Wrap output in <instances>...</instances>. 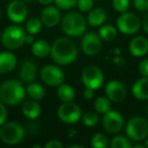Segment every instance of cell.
<instances>
[{
    "label": "cell",
    "instance_id": "obj_34",
    "mask_svg": "<svg viewBox=\"0 0 148 148\" xmlns=\"http://www.w3.org/2000/svg\"><path fill=\"white\" fill-rule=\"evenodd\" d=\"M7 116H8V112L6 109V105L0 101V127L6 122Z\"/></svg>",
    "mask_w": 148,
    "mask_h": 148
},
{
    "label": "cell",
    "instance_id": "obj_27",
    "mask_svg": "<svg viewBox=\"0 0 148 148\" xmlns=\"http://www.w3.org/2000/svg\"><path fill=\"white\" fill-rule=\"evenodd\" d=\"M43 23H42L41 18L38 17H32L25 23V31L27 34L31 35H37L43 29Z\"/></svg>",
    "mask_w": 148,
    "mask_h": 148
},
{
    "label": "cell",
    "instance_id": "obj_43",
    "mask_svg": "<svg viewBox=\"0 0 148 148\" xmlns=\"http://www.w3.org/2000/svg\"><path fill=\"white\" fill-rule=\"evenodd\" d=\"M68 147H69V148H83V146L82 145H78V144H77V145H75V144H72V145H69Z\"/></svg>",
    "mask_w": 148,
    "mask_h": 148
},
{
    "label": "cell",
    "instance_id": "obj_23",
    "mask_svg": "<svg viewBox=\"0 0 148 148\" xmlns=\"http://www.w3.org/2000/svg\"><path fill=\"white\" fill-rule=\"evenodd\" d=\"M27 95L29 97V99H35V101H42L46 95V90L44 88V86L40 83L36 82H31L27 84Z\"/></svg>",
    "mask_w": 148,
    "mask_h": 148
},
{
    "label": "cell",
    "instance_id": "obj_29",
    "mask_svg": "<svg viewBox=\"0 0 148 148\" xmlns=\"http://www.w3.org/2000/svg\"><path fill=\"white\" fill-rule=\"evenodd\" d=\"M90 143L93 148H107L109 145V140L105 134L97 133L91 137Z\"/></svg>",
    "mask_w": 148,
    "mask_h": 148
},
{
    "label": "cell",
    "instance_id": "obj_38",
    "mask_svg": "<svg viewBox=\"0 0 148 148\" xmlns=\"http://www.w3.org/2000/svg\"><path fill=\"white\" fill-rule=\"evenodd\" d=\"M95 97V89L89 88V87H85V89L83 90V97L87 101L92 99Z\"/></svg>",
    "mask_w": 148,
    "mask_h": 148
},
{
    "label": "cell",
    "instance_id": "obj_28",
    "mask_svg": "<svg viewBox=\"0 0 148 148\" xmlns=\"http://www.w3.org/2000/svg\"><path fill=\"white\" fill-rule=\"evenodd\" d=\"M111 147L112 148H131L133 147V144L131 139L122 135H117L111 140Z\"/></svg>",
    "mask_w": 148,
    "mask_h": 148
},
{
    "label": "cell",
    "instance_id": "obj_32",
    "mask_svg": "<svg viewBox=\"0 0 148 148\" xmlns=\"http://www.w3.org/2000/svg\"><path fill=\"white\" fill-rule=\"evenodd\" d=\"M113 7L120 13L126 12L130 7V0H113Z\"/></svg>",
    "mask_w": 148,
    "mask_h": 148
},
{
    "label": "cell",
    "instance_id": "obj_35",
    "mask_svg": "<svg viewBox=\"0 0 148 148\" xmlns=\"http://www.w3.org/2000/svg\"><path fill=\"white\" fill-rule=\"evenodd\" d=\"M134 6L139 11H148V0H133Z\"/></svg>",
    "mask_w": 148,
    "mask_h": 148
},
{
    "label": "cell",
    "instance_id": "obj_13",
    "mask_svg": "<svg viewBox=\"0 0 148 148\" xmlns=\"http://www.w3.org/2000/svg\"><path fill=\"white\" fill-rule=\"evenodd\" d=\"M7 16L12 23L19 25L27 19L29 10H27V3L23 0H11L7 6Z\"/></svg>",
    "mask_w": 148,
    "mask_h": 148
},
{
    "label": "cell",
    "instance_id": "obj_4",
    "mask_svg": "<svg viewBox=\"0 0 148 148\" xmlns=\"http://www.w3.org/2000/svg\"><path fill=\"white\" fill-rule=\"evenodd\" d=\"M25 32L23 31V27L19 25H11L5 27L4 31L2 32L1 35V43L3 47L6 48L7 50H17L21 48L25 44Z\"/></svg>",
    "mask_w": 148,
    "mask_h": 148
},
{
    "label": "cell",
    "instance_id": "obj_41",
    "mask_svg": "<svg viewBox=\"0 0 148 148\" xmlns=\"http://www.w3.org/2000/svg\"><path fill=\"white\" fill-rule=\"evenodd\" d=\"M142 27H143L144 31L146 32V34H148V12L142 18Z\"/></svg>",
    "mask_w": 148,
    "mask_h": 148
},
{
    "label": "cell",
    "instance_id": "obj_6",
    "mask_svg": "<svg viewBox=\"0 0 148 148\" xmlns=\"http://www.w3.org/2000/svg\"><path fill=\"white\" fill-rule=\"evenodd\" d=\"M126 134L132 141L145 140L148 136V120L141 116L132 117L126 124Z\"/></svg>",
    "mask_w": 148,
    "mask_h": 148
},
{
    "label": "cell",
    "instance_id": "obj_30",
    "mask_svg": "<svg viewBox=\"0 0 148 148\" xmlns=\"http://www.w3.org/2000/svg\"><path fill=\"white\" fill-rule=\"evenodd\" d=\"M82 124L85 127H95L99 123V116L97 112H87L82 115Z\"/></svg>",
    "mask_w": 148,
    "mask_h": 148
},
{
    "label": "cell",
    "instance_id": "obj_12",
    "mask_svg": "<svg viewBox=\"0 0 148 148\" xmlns=\"http://www.w3.org/2000/svg\"><path fill=\"white\" fill-rule=\"evenodd\" d=\"M103 47V39L99 34L89 32L83 35L81 40V50L87 56H95L101 52Z\"/></svg>",
    "mask_w": 148,
    "mask_h": 148
},
{
    "label": "cell",
    "instance_id": "obj_49",
    "mask_svg": "<svg viewBox=\"0 0 148 148\" xmlns=\"http://www.w3.org/2000/svg\"><path fill=\"white\" fill-rule=\"evenodd\" d=\"M5 1H7V0H5Z\"/></svg>",
    "mask_w": 148,
    "mask_h": 148
},
{
    "label": "cell",
    "instance_id": "obj_16",
    "mask_svg": "<svg viewBox=\"0 0 148 148\" xmlns=\"http://www.w3.org/2000/svg\"><path fill=\"white\" fill-rule=\"evenodd\" d=\"M41 21L44 25L52 27H56L58 23L61 21V14H60L59 8L57 6L53 5H47L41 12Z\"/></svg>",
    "mask_w": 148,
    "mask_h": 148
},
{
    "label": "cell",
    "instance_id": "obj_14",
    "mask_svg": "<svg viewBox=\"0 0 148 148\" xmlns=\"http://www.w3.org/2000/svg\"><path fill=\"white\" fill-rule=\"evenodd\" d=\"M106 95L112 103H122L127 97V88L120 80H111L106 84Z\"/></svg>",
    "mask_w": 148,
    "mask_h": 148
},
{
    "label": "cell",
    "instance_id": "obj_22",
    "mask_svg": "<svg viewBox=\"0 0 148 148\" xmlns=\"http://www.w3.org/2000/svg\"><path fill=\"white\" fill-rule=\"evenodd\" d=\"M32 53L37 58H46L51 54V45L45 40H37L32 45Z\"/></svg>",
    "mask_w": 148,
    "mask_h": 148
},
{
    "label": "cell",
    "instance_id": "obj_20",
    "mask_svg": "<svg viewBox=\"0 0 148 148\" xmlns=\"http://www.w3.org/2000/svg\"><path fill=\"white\" fill-rule=\"evenodd\" d=\"M132 95L139 101L148 99V76H142L132 86Z\"/></svg>",
    "mask_w": 148,
    "mask_h": 148
},
{
    "label": "cell",
    "instance_id": "obj_24",
    "mask_svg": "<svg viewBox=\"0 0 148 148\" xmlns=\"http://www.w3.org/2000/svg\"><path fill=\"white\" fill-rule=\"evenodd\" d=\"M57 95L62 103L73 101V99H75V90L71 85L63 82L58 86Z\"/></svg>",
    "mask_w": 148,
    "mask_h": 148
},
{
    "label": "cell",
    "instance_id": "obj_47",
    "mask_svg": "<svg viewBox=\"0 0 148 148\" xmlns=\"http://www.w3.org/2000/svg\"><path fill=\"white\" fill-rule=\"evenodd\" d=\"M146 115L148 116V105H147V107H146Z\"/></svg>",
    "mask_w": 148,
    "mask_h": 148
},
{
    "label": "cell",
    "instance_id": "obj_7",
    "mask_svg": "<svg viewBox=\"0 0 148 148\" xmlns=\"http://www.w3.org/2000/svg\"><path fill=\"white\" fill-rule=\"evenodd\" d=\"M58 118L61 122L67 125L77 123L82 118V112L77 103L73 101H67L62 103L57 110Z\"/></svg>",
    "mask_w": 148,
    "mask_h": 148
},
{
    "label": "cell",
    "instance_id": "obj_9",
    "mask_svg": "<svg viewBox=\"0 0 148 148\" xmlns=\"http://www.w3.org/2000/svg\"><path fill=\"white\" fill-rule=\"evenodd\" d=\"M141 21L139 17L132 12H123L121 13L117 19V27L124 35H134L138 33L141 27Z\"/></svg>",
    "mask_w": 148,
    "mask_h": 148
},
{
    "label": "cell",
    "instance_id": "obj_25",
    "mask_svg": "<svg viewBox=\"0 0 148 148\" xmlns=\"http://www.w3.org/2000/svg\"><path fill=\"white\" fill-rule=\"evenodd\" d=\"M117 29L112 25H103L99 31V35L103 41L111 42L117 37Z\"/></svg>",
    "mask_w": 148,
    "mask_h": 148
},
{
    "label": "cell",
    "instance_id": "obj_33",
    "mask_svg": "<svg viewBox=\"0 0 148 148\" xmlns=\"http://www.w3.org/2000/svg\"><path fill=\"white\" fill-rule=\"evenodd\" d=\"M77 7L81 12H88L93 8V0H78Z\"/></svg>",
    "mask_w": 148,
    "mask_h": 148
},
{
    "label": "cell",
    "instance_id": "obj_19",
    "mask_svg": "<svg viewBox=\"0 0 148 148\" xmlns=\"http://www.w3.org/2000/svg\"><path fill=\"white\" fill-rule=\"evenodd\" d=\"M21 113L25 118L29 120H36L40 117L42 113V107L38 101L35 99H27L23 101L21 105Z\"/></svg>",
    "mask_w": 148,
    "mask_h": 148
},
{
    "label": "cell",
    "instance_id": "obj_45",
    "mask_svg": "<svg viewBox=\"0 0 148 148\" xmlns=\"http://www.w3.org/2000/svg\"><path fill=\"white\" fill-rule=\"evenodd\" d=\"M23 1H25V3H32L34 1V0H23Z\"/></svg>",
    "mask_w": 148,
    "mask_h": 148
},
{
    "label": "cell",
    "instance_id": "obj_11",
    "mask_svg": "<svg viewBox=\"0 0 148 148\" xmlns=\"http://www.w3.org/2000/svg\"><path fill=\"white\" fill-rule=\"evenodd\" d=\"M124 117L120 112L110 110L106 114H103L101 125L107 133L109 134H118L124 127Z\"/></svg>",
    "mask_w": 148,
    "mask_h": 148
},
{
    "label": "cell",
    "instance_id": "obj_40",
    "mask_svg": "<svg viewBox=\"0 0 148 148\" xmlns=\"http://www.w3.org/2000/svg\"><path fill=\"white\" fill-rule=\"evenodd\" d=\"M114 63L117 64L118 66H120V67H123V66L126 65V61L124 58H121V57H115L114 58Z\"/></svg>",
    "mask_w": 148,
    "mask_h": 148
},
{
    "label": "cell",
    "instance_id": "obj_5",
    "mask_svg": "<svg viewBox=\"0 0 148 148\" xmlns=\"http://www.w3.org/2000/svg\"><path fill=\"white\" fill-rule=\"evenodd\" d=\"M25 138V129L17 122H5L0 127V140L6 145H17Z\"/></svg>",
    "mask_w": 148,
    "mask_h": 148
},
{
    "label": "cell",
    "instance_id": "obj_3",
    "mask_svg": "<svg viewBox=\"0 0 148 148\" xmlns=\"http://www.w3.org/2000/svg\"><path fill=\"white\" fill-rule=\"evenodd\" d=\"M87 19L79 12H69L61 19V29L68 37L78 38L86 32Z\"/></svg>",
    "mask_w": 148,
    "mask_h": 148
},
{
    "label": "cell",
    "instance_id": "obj_21",
    "mask_svg": "<svg viewBox=\"0 0 148 148\" xmlns=\"http://www.w3.org/2000/svg\"><path fill=\"white\" fill-rule=\"evenodd\" d=\"M107 11L101 7H93L90 11H88L87 23L92 27H101L107 21Z\"/></svg>",
    "mask_w": 148,
    "mask_h": 148
},
{
    "label": "cell",
    "instance_id": "obj_37",
    "mask_svg": "<svg viewBox=\"0 0 148 148\" xmlns=\"http://www.w3.org/2000/svg\"><path fill=\"white\" fill-rule=\"evenodd\" d=\"M45 148H62L63 144L59 141V140H50L44 145Z\"/></svg>",
    "mask_w": 148,
    "mask_h": 148
},
{
    "label": "cell",
    "instance_id": "obj_44",
    "mask_svg": "<svg viewBox=\"0 0 148 148\" xmlns=\"http://www.w3.org/2000/svg\"><path fill=\"white\" fill-rule=\"evenodd\" d=\"M133 147H135V148H145L146 145H142V144H136V145H133Z\"/></svg>",
    "mask_w": 148,
    "mask_h": 148
},
{
    "label": "cell",
    "instance_id": "obj_31",
    "mask_svg": "<svg viewBox=\"0 0 148 148\" xmlns=\"http://www.w3.org/2000/svg\"><path fill=\"white\" fill-rule=\"evenodd\" d=\"M78 0H54V3L59 9L62 10H69L77 5Z\"/></svg>",
    "mask_w": 148,
    "mask_h": 148
},
{
    "label": "cell",
    "instance_id": "obj_15",
    "mask_svg": "<svg viewBox=\"0 0 148 148\" xmlns=\"http://www.w3.org/2000/svg\"><path fill=\"white\" fill-rule=\"evenodd\" d=\"M19 78L23 82L31 83L34 82L38 75V66L35 61L27 59L21 63L19 67Z\"/></svg>",
    "mask_w": 148,
    "mask_h": 148
},
{
    "label": "cell",
    "instance_id": "obj_17",
    "mask_svg": "<svg viewBox=\"0 0 148 148\" xmlns=\"http://www.w3.org/2000/svg\"><path fill=\"white\" fill-rule=\"evenodd\" d=\"M17 58L12 52L4 51L0 53V74H7L15 69Z\"/></svg>",
    "mask_w": 148,
    "mask_h": 148
},
{
    "label": "cell",
    "instance_id": "obj_18",
    "mask_svg": "<svg viewBox=\"0 0 148 148\" xmlns=\"http://www.w3.org/2000/svg\"><path fill=\"white\" fill-rule=\"evenodd\" d=\"M129 51L135 57H142L148 53V40L144 37H135L129 44Z\"/></svg>",
    "mask_w": 148,
    "mask_h": 148
},
{
    "label": "cell",
    "instance_id": "obj_2",
    "mask_svg": "<svg viewBox=\"0 0 148 148\" xmlns=\"http://www.w3.org/2000/svg\"><path fill=\"white\" fill-rule=\"evenodd\" d=\"M27 95L21 80L8 79L0 84V101L6 106H17L23 103Z\"/></svg>",
    "mask_w": 148,
    "mask_h": 148
},
{
    "label": "cell",
    "instance_id": "obj_10",
    "mask_svg": "<svg viewBox=\"0 0 148 148\" xmlns=\"http://www.w3.org/2000/svg\"><path fill=\"white\" fill-rule=\"evenodd\" d=\"M40 76L45 84L51 87H58L64 82V79H65L63 70L57 65H52V64L46 65L42 68Z\"/></svg>",
    "mask_w": 148,
    "mask_h": 148
},
{
    "label": "cell",
    "instance_id": "obj_36",
    "mask_svg": "<svg viewBox=\"0 0 148 148\" xmlns=\"http://www.w3.org/2000/svg\"><path fill=\"white\" fill-rule=\"evenodd\" d=\"M139 72L142 76H148V59H144L139 64Z\"/></svg>",
    "mask_w": 148,
    "mask_h": 148
},
{
    "label": "cell",
    "instance_id": "obj_8",
    "mask_svg": "<svg viewBox=\"0 0 148 148\" xmlns=\"http://www.w3.org/2000/svg\"><path fill=\"white\" fill-rule=\"evenodd\" d=\"M81 80L85 87L99 89L105 81V76L99 67L95 65H88L82 70Z\"/></svg>",
    "mask_w": 148,
    "mask_h": 148
},
{
    "label": "cell",
    "instance_id": "obj_48",
    "mask_svg": "<svg viewBox=\"0 0 148 148\" xmlns=\"http://www.w3.org/2000/svg\"><path fill=\"white\" fill-rule=\"evenodd\" d=\"M0 18H1V11H0Z\"/></svg>",
    "mask_w": 148,
    "mask_h": 148
},
{
    "label": "cell",
    "instance_id": "obj_26",
    "mask_svg": "<svg viewBox=\"0 0 148 148\" xmlns=\"http://www.w3.org/2000/svg\"><path fill=\"white\" fill-rule=\"evenodd\" d=\"M111 103L112 101L107 97H99L95 101L93 107H95V110L97 114L103 115L111 110Z\"/></svg>",
    "mask_w": 148,
    "mask_h": 148
},
{
    "label": "cell",
    "instance_id": "obj_1",
    "mask_svg": "<svg viewBox=\"0 0 148 148\" xmlns=\"http://www.w3.org/2000/svg\"><path fill=\"white\" fill-rule=\"evenodd\" d=\"M51 58L54 63L60 66L70 65L76 60L78 50L69 38H58L51 46Z\"/></svg>",
    "mask_w": 148,
    "mask_h": 148
},
{
    "label": "cell",
    "instance_id": "obj_46",
    "mask_svg": "<svg viewBox=\"0 0 148 148\" xmlns=\"http://www.w3.org/2000/svg\"><path fill=\"white\" fill-rule=\"evenodd\" d=\"M146 147H148V136H147V138H146Z\"/></svg>",
    "mask_w": 148,
    "mask_h": 148
},
{
    "label": "cell",
    "instance_id": "obj_39",
    "mask_svg": "<svg viewBox=\"0 0 148 148\" xmlns=\"http://www.w3.org/2000/svg\"><path fill=\"white\" fill-rule=\"evenodd\" d=\"M35 38H34V35H31V34H27L25 35V44H27V45H29L32 46L34 44V42H35Z\"/></svg>",
    "mask_w": 148,
    "mask_h": 148
},
{
    "label": "cell",
    "instance_id": "obj_42",
    "mask_svg": "<svg viewBox=\"0 0 148 148\" xmlns=\"http://www.w3.org/2000/svg\"><path fill=\"white\" fill-rule=\"evenodd\" d=\"M38 2L44 6H47V5H51L52 3H54V0H38Z\"/></svg>",
    "mask_w": 148,
    "mask_h": 148
}]
</instances>
